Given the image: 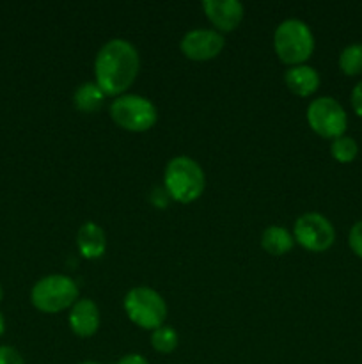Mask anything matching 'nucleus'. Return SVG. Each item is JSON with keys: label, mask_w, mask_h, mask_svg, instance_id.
<instances>
[{"label": "nucleus", "mask_w": 362, "mask_h": 364, "mask_svg": "<svg viewBox=\"0 0 362 364\" xmlns=\"http://www.w3.org/2000/svg\"><path fill=\"white\" fill-rule=\"evenodd\" d=\"M141 68L138 52L128 39L114 38L99 48L94 60L96 84L106 96L124 95L135 82Z\"/></svg>", "instance_id": "1"}, {"label": "nucleus", "mask_w": 362, "mask_h": 364, "mask_svg": "<svg viewBox=\"0 0 362 364\" xmlns=\"http://www.w3.org/2000/svg\"><path fill=\"white\" fill-rule=\"evenodd\" d=\"M206 187V176L202 167L187 155L170 159L163 173V188L170 199L177 203H194L201 198Z\"/></svg>", "instance_id": "2"}, {"label": "nucleus", "mask_w": 362, "mask_h": 364, "mask_svg": "<svg viewBox=\"0 0 362 364\" xmlns=\"http://www.w3.org/2000/svg\"><path fill=\"white\" fill-rule=\"evenodd\" d=\"M273 46L283 63L290 66L305 64L314 52V36L304 20L287 18L277 25L273 32Z\"/></svg>", "instance_id": "3"}, {"label": "nucleus", "mask_w": 362, "mask_h": 364, "mask_svg": "<svg viewBox=\"0 0 362 364\" xmlns=\"http://www.w3.org/2000/svg\"><path fill=\"white\" fill-rule=\"evenodd\" d=\"M78 284L73 277L64 274H52L32 287L31 301L35 309L43 313H60L78 301Z\"/></svg>", "instance_id": "4"}, {"label": "nucleus", "mask_w": 362, "mask_h": 364, "mask_svg": "<svg viewBox=\"0 0 362 364\" xmlns=\"http://www.w3.org/2000/svg\"><path fill=\"white\" fill-rule=\"evenodd\" d=\"M124 311L135 326L155 331L165 326L167 304L162 295L148 287L131 288L124 297Z\"/></svg>", "instance_id": "5"}, {"label": "nucleus", "mask_w": 362, "mask_h": 364, "mask_svg": "<svg viewBox=\"0 0 362 364\" xmlns=\"http://www.w3.org/2000/svg\"><path fill=\"white\" fill-rule=\"evenodd\" d=\"M110 117L114 123L130 132H146L156 123L155 103L141 95H121L110 105Z\"/></svg>", "instance_id": "6"}, {"label": "nucleus", "mask_w": 362, "mask_h": 364, "mask_svg": "<svg viewBox=\"0 0 362 364\" xmlns=\"http://www.w3.org/2000/svg\"><path fill=\"white\" fill-rule=\"evenodd\" d=\"M309 127L325 139H337L344 135L348 127V116L343 105L332 96H319L307 107Z\"/></svg>", "instance_id": "7"}, {"label": "nucleus", "mask_w": 362, "mask_h": 364, "mask_svg": "<svg viewBox=\"0 0 362 364\" xmlns=\"http://www.w3.org/2000/svg\"><path fill=\"white\" fill-rule=\"evenodd\" d=\"M293 237L307 251L322 252L332 247L336 240V230L325 215L318 212H307L295 220Z\"/></svg>", "instance_id": "8"}, {"label": "nucleus", "mask_w": 362, "mask_h": 364, "mask_svg": "<svg viewBox=\"0 0 362 364\" xmlns=\"http://www.w3.org/2000/svg\"><path fill=\"white\" fill-rule=\"evenodd\" d=\"M224 45H226V39L222 32L213 31V28H192L183 36L180 48L188 59L209 60L222 52Z\"/></svg>", "instance_id": "9"}, {"label": "nucleus", "mask_w": 362, "mask_h": 364, "mask_svg": "<svg viewBox=\"0 0 362 364\" xmlns=\"http://www.w3.org/2000/svg\"><path fill=\"white\" fill-rule=\"evenodd\" d=\"M208 20L219 28V32H229L243 20L245 7L240 0H204L202 2Z\"/></svg>", "instance_id": "10"}, {"label": "nucleus", "mask_w": 362, "mask_h": 364, "mask_svg": "<svg viewBox=\"0 0 362 364\" xmlns=\"http://www.w3.org/2000/svg\"><path fill=\"white\" fill-rule=\"evenodd\" d=\"M70 327L77 336L89 338L99 329V309L91 299H78L70 311Z\"/></svg>", "instance_id": "11"}, {"label": "nucleus", "mask_w": 362, "mask_h": 364, "mask_svg": "<svg viewBox=\"0 0 362 364\" xmlns=\"http://www.w3.org/2000/svg\"><path fill=\"white\" fill-rule=\"evenodd\" d=\"M78 252L85 259H98L106 251V235L99 224L87 220L77 231Z\"/></svg>", "instance_id": "12"}, {"label": "nucleus", "mask_w": 362, "mask_h": 364, "mask_svg": "<svg viewBox=\"0 0 362 364\" xmlns=\"http://www.w3.org/2000/svg\"><path fill=\"white\" fill-rule=\"evenodd\" d=\"M284 82L295 95L309 96L319 87V73L309 64H297L287 68L284 73Z\"/></svg>", "instance_id": "13"}, {"label": "nucleus", "mask_w": 362, "mask_h": 364, "mask_svg": "<svg viewBox=\"0 0 362 364\" xmlns=\"http://www.w3.org/2000/svg\"><path fill=\"white\" fill-rule=\"evenodd\" d=\"M295 237L283 226H268L261 235V247L272 256H283L291 251Z\"/></svg>", "instance_id": "14"}, {"label": "nucleus", "mask_w": 362, "mask_h": 364, "mask_svg": "<svg viewBox=\"0 0 362 364\" xmlns=\"http://www.w3.org/2000/svg\"><path fill=\"white\" fill-rule=\"evenodd\" d=\"M105 98L106 95L99 89V85L96 82H84L75 91L73 103L80 112L91 114L102 109L103 103H105Z\"/></svg>", "instance_id": "15"}, {"label": "nucleus", "mask_w": 362, "mask_h": 364, "mask_svg": "<svg viewBox=\"0 0 362 364\" xmlns=\"http://www.w3.org/2000/svg\"><path fill=\"white\" fill-rule=\"evenodd\" d=\"M180 345V334L169 326H162L151 331V347L160 354H170Z\"/></svg>", "instance_id": "16"}, {"label": "nucleus", "mask_w": 362, "mask_h": 364, "mask_svg": "<svg viewBox=\"0 0 362 364\" xmlns=\"http://www.w3.org/2000/svg\"><path fill=\"white\" fill-rule=\"evenodd\" d=\"M339 68L344 75L362 73V43H351L339 53Z\"/></svg>", "instance_id": "17"}, {"label": "nucleus", "mask_w": 362, "mask_h": 364, "mask_svg": "<svg viewBox=\"0 0 362 364\" xmlns=\"http://www.w3.org/2000/svg\"><path fill=\"white\" fill-rule=\"evenodd\" d=\"M330 153H332L334 159L341 164H350L357 159L358 146L357 141L353 137H348V135H341V137L334 139L332 144H330Z\"/></svg>", "instance_id": "18"}, {"label": "nucleus", "mask_w": 362, "mask_h": 364, "mask_svg": "<svg viewBox=\"0 0 362 364\" xmlns=\"http://www.w3.org/2000/svg\"><path fill=\"white\" fill-rule=\"evenodd\" d=\"M348 244H350L351 251L362 259V220L351 226L350 235H348Z\"/></svg>", "instance_id": "19"}, {"label": "nucleus", "mask_w": 362, "mask_h": 364, "mask_svg": "<svg viewBox=\"0 0 362 364\" xmlns=\"http://www.w3.org/2000/svg\"><path fill=\"white\" fill-rule=\"evenodd\" d=\"M0 364H25V361L16 348L2 345L0 347Z\"/></svg>", "instance_id": "20"}, {"label": "nucleus", "mask_w": 362, "mask_h": 364, "mask_svg": "<svg viewBox=\"0 0 362 364\" xmlns=\"http://www.w3.org/2000/svg\"><path fill=\"white\" fill-rule=\"evenodd\" d=\"M351 107H353L355 114L362 117V80L351 91Z\"/></svg>", "instance_id": "21"}, {"label": "nucleus", "mask_w": 362, "mask_h": 364, "mask_svg": "<svg viewBox=\"0 0 362 364\" xmlns=\"http://www.w3.org/2000/svg\"><path fill=\"white\" fill-rule=\"evenodd\" d=\"M117 364H149L148 359L141 354H128L124 358H121Z\"/></svg>", "instance_id": "22"}, {"label": "nucleus", "mask_w": 362, "mask_h": 364, "mask_svg": "<svg viewBox=\"0 0 362 364\" xmlns=\"http://www.w3.org/2000/svg\"><path fill=\"white\" fill-rule=\"evenodd\" d=\"M4 331H6V320H4V315L0 313V338H2Z\"/></svg>", "instance_id": "23"}, {"label": "nucleus", "mask_w": 362, "mask_h": 364, "mask_svg": "<svg viewBox=\"0 0 362 364\" xmlns=\"http://www.w3.org/2000/svg\"><path fill=\"white\" fill-rule=\"evenodd\" d=\"M78 364H102V363H96V361H84V363H78Z\"/></svg>", "instance_id": "24"}, {"label": "nucleus", "mask_w": 362, "mask_h": 364, "mask_svg": "<svg viewBox=\"0 0 362 364\" xmlns=\"http://www.w3.org/2000/svg\"><path fill=\"white\" fill-rule=\"evenodd\" d=\"M4 299V290H2V284H0V301Z\"/></svg>", "instance_id": "25"}]
</instances>
